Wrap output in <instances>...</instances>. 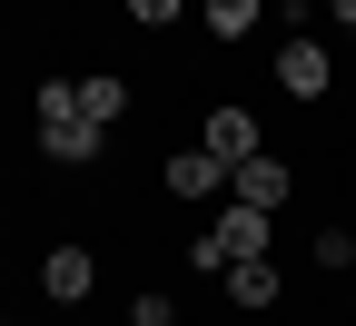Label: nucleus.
Segmentation results:
<instances>
[{"mask_svg":"<svg viewBox=\"0 0 356 326\" xmlns=\"http://www.w3.org/2000/svg\"><path fill=\"white\" fill-rule=\"evenodd\" d=\"M40 149H50V168H99L109 158V129L79 109V79H40Z\"/></svg>","mask_w":356,"mask_h":326,"instance_id":"1","label":"nucleus"},{"mask_svg":"<svg viewBox=\"0 0 356 326\" xmlns=\"http://www.w3.org/2000/svg\"><path fill=\"white\" fill-rule=\"evenodd\" d=\"M178 257H188L198 277H228L238 257H267V208H238V198H218V227H208V238H188Z\"/></svg>","mask_w":356,"mask_h":326,"instance_id":"2","label":"nucleus"},{"mask_svg":"<svg viewBox=\"0 0 356 326\" xmlns=\"http://www.w3.org/2000/svg\"><path fill=\"white\" fill-rule=\"evenodd\" d=\"M277 89H287V99H327V89H337V60H327L317 30H287L277 40Z\"/></svg>","mask_w":356,"mask_h":326,"instance_id":"3","label":"nucleus"},{"mask_svg":"<svg viewBox=\"0 0 356 326\" xmlns=\"http://www.w3.org/2000/svg\"><path fill=\"white\" fill-rule=\"evenodd\" d=\"M198 149H208L218 168H248V158L267 149V138H257V109H238V99H218V109L198 119Z\"/></svg>","mask_w":356,"mask_h":326,"instance_id":"4","label":"nucleus"},{"mask_svg":"<svg viewBox=\"0 0 356 326\" xmlns=\"http://www.w3.org/2000/svg\"><path fill=\"white\" fill-rule=\"evenodd\" d=\"M287 188H297V168H287V158H267V149H257L248 168H228V198H238V208H267V218H277Z\"/></svg>","mask_w":356,"mask_h":326,"instance_id":"5","label":"nucleus"},{"mask_svg":"<svg viewBox=\"0 0 356 326\" xmlns=\"http://www.w3.org/2000/svg\"><path fill=\"white\" fill-rule=\"evenodd\" d=\"M89 287H99V257H89V247H50V257H40V297H50V307H79Z\"/></svg>","mask_w":356,"mask_h":326,"instance_id":"6","label":"nucleus"},{"mask_svg":"<svg viewBox=\"0 0 356 326\" xmlns=\"http://www.w3.org/2000/svg\"><path fill=\"white\" fill-rule=\"evenodd\" d=\"M159 178H168V198H188V208H198V198H228V168H218V158L198 149V138H188V149H178Z\"/></svg>","mask_w":356,"mask_h":326,"instance_id":"7","label":"nucleus"},{"mask_svg":"<svg viewBox=\"0 0 356 326\" xmlns=\"http://www.w3.org/2000/svg\"><path fill=\"white\" fill-rule=\"evenodd\" d=\"M277 297H287V277H277V257H238V267H228V307H248V316H267Z\"/></svg>","mask_w":356,"mask_h":326,"instance_id":"8","label":"nucleus"},{"mask_svg":"<svg viewBox=\"0 0 356 326\" xmlns=\"http://www.w3.org/2000/svg\"><path fill=\"white\" fill-rule=\"evenodd\" d=\"M129 99H139V89H129L119 70H89V79H79V109L99 119V129H119V119H129Z\"/></svg>","mask_w":356,"mask_h":326,"instance_id":"9","label":"nucleus"},{"mask_svg":"<svg viewBox=\"0 0 356 326\" xmlns=\"http://www.w3.org/2000/svg\"><path fill=\"white\" fill-rule=\"evenodd\" d=\"M198 20H208L218 40H248V30L267 20V0H208V10H198Z\"/></svg>","mask_w":356,"mask_h":326,"instance_id":"10","label":"nucleus"},{"mask_svg":"<svg viewBox=\"0 0 356 326\" xmlns=\"http://www.w3.org/2000/svg\"><path fill=\"white\" fill-rule=\"evenodd\" d=\"M307 257H317V267H356V238H346V227H317V238H307Z\"/></svg>","mask_w":356,"mask_h":326,"instance_id":"11","label":"nucleus"},{"mask_svg":"<svg viewBox=\"0 0 356 326\" xmlns=\"http://www.w3.org/2000/svg\"><path fill=\"white\" fill-rule=\"evenodd\" d=\"M129 326H178V297H159V287H139V297H129Z\"/></svg>","mask_w":356,"mask_h":326,"instance_id":"12","label":"nucleus"},{"mask_svg":"<svg viewBox=\"0 0 356 326\" xmlns=\"http://www.w3.org/2000/svg\"><path fill=\"white\" fill-rule=\"evenodd\" d=\"M178 10H188V0H129V20H139V30H159V20H178Z\"/></svg>","mask_w":356,"mask_h":326,"instance_id":"13","label":"nucleus"},{"mask_svg":"<svg viewBox=\"0 0 356 326\" xmlns=\"http://www.w3.org/2000/svg\"><path fill=\"white\" fill-rule=\"evenodd\" d=\"M327 20H337V30H356V0H327Z\"/></svg>","mask_w":356,"mask_h":326,"instance_id":"14","label":"nucleus"},{"mask_svg":"<svg viewBox=\"0 0 356 326\" xmlns=\"http://www.w3.org/2000/svg\"><path fill=\"white\" fill-rule=\"evenodd\" d=\"M0 326H10V316H0Z\"/></svg>","mask_w":356,"mask_h":326,"instance_id":"15","label":"nucleus"},{"mask_svg":"<svg viewBox=\"0 0 356 326\" xmlns=\"http://www.w3.org/2000/svg\"><path fill=\"white\" fill-rule=\"evenodd\" d=\"M346 277H356V267H346Z\"/></svg>","mask_w":356,"mask_h":326,"instance_id":"16","label":"nucleus"}]
</instances>
